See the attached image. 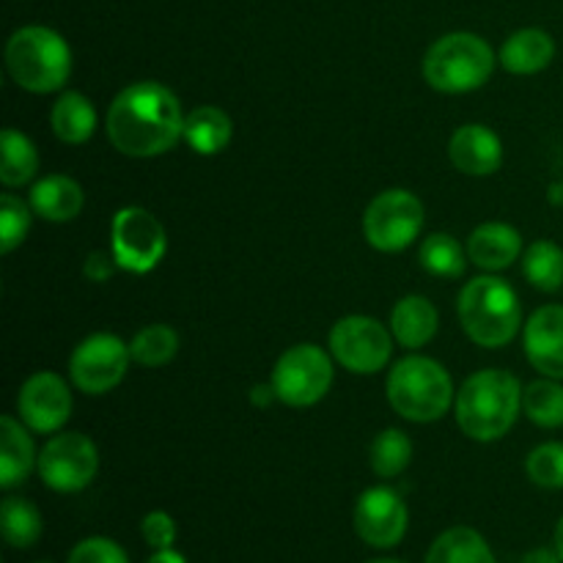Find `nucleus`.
Segmentation results:
<instances>
[{"mask_svg": "<svg viewBox=\"0 0 563 563\" xmlns=\"http://www.w3.org/2000/svg\"><path fill=\"white\" fill-rule=\"evenodd\" d=\"M385 394H388V405L412 423L440 421L456 401L449 368L427 355L396 361L385 379Z\"/></svg>", "mask_w": 563, "mask_h": 563, "instance_id": "nucleus-4", "label": "nucleus"}, {"mask_svg": "<svg viewBox=\"0 0 563 563\" xmlns=\"http://www.w3.org/2000/svg\"><path fill=\"white\" fill-rule=\"evenodd\" d=\"M394 333L383 322L363 313L339 319L328 335L333 361L352 374L383 372L394 355Z\"/></svg>", "mask_w": 563, "mask_h": 563, "instance_id": "nucleus-10", "label": "nucleus"}, {"mask_svg": "<svg viewBox=\"0 0 563 563\" xmlns=\"http://www.w3.org/2000/svg\"><path fill=\"white\" fill-rule=\"evenodd\" d=\"M38 152L27 135L14 126L0 132V181L3 187H22L36 176Z\"/></svg>", "mask_w": 563, "mask_h": 563, "instance_id": "nucleus-25", "label": "nucleus"}, {"mask_svg": "<svg viewBox=\"0 0 563 563\" xmlns=\"http://www.w3.org/2000/svg\"><path fill=\"white\" fill-rule=\"evenodd\" d=\"M16 416L31 432L55 434L71 416V390L55 372H36L16 394Z\"/></svg>", "mask_w": 563, "mask_h": 563, "instance_id": "nucleus-13", "label": "nucleus"}, {"mask_svg": "<svg viewBox=\"0 0 563 563\" xmlns=\"http://www.w3.org/2000/svg\"><path fill=\"white\" fill-rule=\"evenodd\" d=\"M462 330L473 344L500 350L511 344L522 328V306L515 286L498 275H478L467 280L456 300Z\"/></svg>", "mask_w": 563, "mask_h": 563, "instance_id": "nucleus-3", "label": "nucleus"}, {"mask_svg": "<svg viewBox=\"0 0 563 563\" xmlns=\"http://www.w3.org/2000/svg\"><path fill=\"white\" fill-rule=\"evenodd\" d=\"M27 203H31L33 214H38L42 220L69 223V220H75L82 212L86 192H82L80 181H75L71 176L49 174L31 187Z\"/></svg>", "mask_w": 563, "mask_h": 563, "instance_id": "nucleus-18", "label": "nucleus"}, {"mask_svg": "<svg viewBox=\"0 0 563 563\" xmlns=\"http://www.w3.org/2000/svg\"><path fill=\"white\" fill-rule=\"evenodd\" d=\"M522 350L539 374L563 379V306H542L522 330Z\"/></svg>", "mask_w": 563, "mask_h": 563, "instance_id": "nucleus-15", "label": "nucleus"}, {"mask_svg": "<svg viewBox=\"0 0 563 563\" xmlns=\"http://www.w3.org/2000/svg\"><path fill=\"white\" fill-rule=\"evenodd\" d=\"M555 58V42L542 27H522L515 31L500 47L498 60L511 75H537L548 69Z\"/></svg>", "mask_w": 563, "mask_h": 563, "instance_id": "nucleus-21", "label": "nucleus"}, {"mask_svg": "<svg viewBox=\"0 0 563 563\" xmlns=\"http://www.w3.org/2000/svg\"><path fill=\"white\" fill-rule=\"evenodd\" d=\"M99 471V451L82 432H55L38 451L36 473L53 493H82Z\"/></svg>", "mask_w": 563, "mask_h": 563, "instance_id": "nucleus-11", "label": "nucleus"}, {"mask_svg": "<svg viewBox=\"0 0 563 563\" xmlns=\"http://www.w3.org/2000/svg\"><path fill=\"white\" fill-rule=\"evenodd\" d=\"M5 69L11 80L25 91H60L71 75V49L53 27H16L5 42Z\"/></svg>", "mask_w": 563, "mask_h": 563, "instance_id": "nucleus-5", "label": "nucleus"}, {"mask_svg": "<svg viewBox=\"0 0 563 563\" xmlns=\"http://www.w3.org/2000/svg\"><path fill=\"white\" fill-rule=\"evenodd\" d=\"M522 273L539 291H559L563 286V251L553 240H537L522 253Z\"/></svg>", "mask_w": 563, "mask_h": 563, "instance_id": "nucleus-28", "label": "nucleus"}, {"mask_svg": "<svg viewBox=\"0 0 563 563\" xmlns=\"http://www.w3.org/2000/svg\"><path fill=\"white\" fill-rule=\"evenodd\" d=\"M355 531L368 548L390 550L405 539L410 511L401 495L390 487H368L352 511Z\"/></svg>", "mask_w": 563, "mask_h": 563, "instance_id": "nucleus-14", "label": "nucleus"}, {"mask_svg": "<svg viewBox=\"0 0 563 563\" xmlns=\"http://www.w3.org/2000/svg\"><path fill=\"white\" fill-rule=\"evenodd\" d=\"M555 550H559V555L563 561V517L559 520V526H555Z\"/></svg>", "mask_w": 563, "mask_h": 563, "instance_id": "nucleus-40", "label": "nucleus"}, {"mask_svg": "<svg viewBox=\"0 0 563 563\" xmlns=\"http://www.w3.org/2000/svg\"><path fill=\"white\" fill-rule=\"evenodd\" d=\"M132 352L115 333H93L75 346L69 357V377L77 390L104 396L126 377Z\"/></svg>", "mask_w": 563, "mask_h": 563, "instance_id": "nucleus-12", "label": "nucleus"}, {"mask_svg": "<svg viewBox=\"0 0 563 563\" xmlns=\"http://www.w3.org/2000/svg\"><path fill=\"white\" fill-rule=\"evenodd\" d=\"M104 132L124 157H159L185 137V113L170 88L157 80H141L115 93Z\"/></svg>", "mask_w": 563, "mask_h": 563, "instance_id": "nucleus-1", "label": "nucleus"}, {"mask_svg": "<svg viewBox=\"0 0 563 563\" xmlns=\"http://www.w3.org/2000/svg\"><path fill=\"white\" fill-rule=\"evenodd\" d=\"M168 251L163 223L143 207H124L113 214L110 253L115 267L132 275H146L157 267Z\"/></svg>", "mask_w": 563, "mask_h": 563, "instance_id": "nucleus-9", "label": "nucleus"}, {"mask_svg": "<svg viewBox=\"0 0 563 563\" xmlns=\"http://www.w3.org/2000/svg\"><path fill=\"white\" fill-rule=\"evenodd\" d=\"M31 203L16 198L14 192H3L0 196V251L9 256L16 247L25 242L27 229H31L33 218Z\"/></svg>", "mask_w": 563, "mask_h": 563, "instance_id": "nucleus-32", "label": "nucleus"}, {"mask_svg": "<svg viewBox=\"0 0 563 563\" xmlns=\"http://www.w3.org/2000/svg\"><path fill=\"white\" fill-rule=\"evenodd\" d=\"M146 563H187V561H185V555L176 553V550L170 548V550H154L152 559H148Z\"/></svg>", "mask_w": 563, "mask_h": 563, "instance_id": "nucleus-39", "label": "nucleus"}, {"mask_svg": "<svg viewBox=\"0 0 563 563\" xmlns=\"http://www.w3.org/2000/svg\"><path fill=\"white\" fill-rule=\"evenodd\" d=\"M132 361L143 368L168 366L179 352V333L170 324H146L130 341Z\"/></svg>", "mask_w": 563, "mask_h": 563, "instance_id": "nucleus-29", "label": "nucleus"}, {"mask_svg": "<svg viewBox=\"0 0 563 563\" xmlns=\"http://www.w3.org/2000/svg\"><path fill=\"white\" fill-rule=\"evenodd\" d=\"M0 528H3L5 544L16 550H27L42 539L44 520L42 511L25 498H16V495H9L0 504Z\"/></svg>", "mask_w": 563, "mask_h": 563, "instance_id": "nucleus-26", "label": "nucleus"}, {"mask_svg": "<svg viewBox=\"0 0 563 563\" xmlns=\"http://www.w3.org/2000/svg\"><path fill=\"white\" fill-rule=\"evenodd\" d=\"M49 126L60 143L80 146L97 132V110H93L91 99L82 97L80 91H64L55 99Z\"/></svg>", "mask_w": 563, "mask_h": 563, "instance_id": "nucleus-23", "label": "nucleus"}, {"mask_svg": "<svg viewBox=\"0 0 563 563\" xmlns=\"http://www.w3.org/2000/svg\"><path fill=\"white\" fill-rule=\"evenodd\" d=\"M522 416V383L504 368L471 374L454 401V418L462 434L476 443L506 438Z\"/></svg>", "mask_w": 563, "mask_h": 563, "instance_id": "nucleus-2", "label": "nucleus"}, {"mask_svg": "<svg viewBox=\"0 0 563 563\" xmlns=\"http://www.w3.org/2000/svg\"><path fill=\"white\" fill-rule=\"evenodd\" d=\"M427 563H498V559L476 528L456 526L434 539Z\"/></svg>", "mask_w": 563, "mask_h": 563, "instance_id": "nucleus-24", "label": "nucleus"}, {"mask_svg": "<svg viewBox=\"0 0 563 563\" xmlns=\"http://www.w3.org/2000/svg\"><path fill=\"white\" fill-rule=\"evenodd\" d=\"M412 440L401 429H385L368 449V465L379 478H396L410 467Z\"/></svg>", "mask_w": 563, "mask_h": 563, "instance_id": "nucleus-31", "label": "nucleus"}, {"mask_svg": "<svg viewBox=\"0 0 563 563\" xmlns=\"http://www.w3.org/2000/svg\"><path fill=\"white\" fill-rule=\"evenodd\" d=\"M251 399H253V405L264 407V405H273V401L278 399V396H275L273 385H256V388L251 390Z\"/></svg>", "mask_w": 563, "mask_h": 563, "instance_id": "nucleus-38", "label": "nucleus"}, {"mask_svg": "<svg viewBox=\"0 0 563 563\" xmlns=\"http://www.w3.org/2000/svg\"><path fill=\"white\" fill-rule=\"evenodd\" d=\"M522 256V236L515 225L500 223H482L467 236V258L484 273H500L511 267Z\"/></svg>", "mask_w": 563, "mask_h": 563, "instance_id": "nucleus-17", "label": "nucleus"}, {"mask_svg": "<svg viewBox=\"0 0 563 563\" xmlns=\"http://www.w3.org/2000/svg\"><path fill=\"white\" fill-rule=\"evenodd\" d=\"M440 313L423 295H407L390 311V333L405 350H421L438 335Z\"/></svg>", "mask_w": 563, "mask_h": 563, "instance_id": "nucleus-20", "label": "nucleus"}, {"mask_svg": "<svg viewBox=\"0 0 563 563\" xmlns=\"http://www.w3.org/2000/svg\"><path fill=\"white\" fill-rule=\"evenodd\" d=\"M368 563H405V561H396V559H377V561H368Z\"/></svg>", "mask_w": 563, "mask_h": 563, "instance_id": "nucleus-41", "label": "nucleus"}, {"mask_svg": "<svg viewBox=\"0 0 563 563\" xmlns=\"http://www.w3.org/2000/svg\"><path fill=\"white\" fill-rule=\"evenodd\" d=\"M234 137V124L229 113L214 104H198L185 115V141L196 154L212 157L229 148Z\"/></svg>", "mask_w": 563, "mask_h": 563, "instance_id": "nucleus-22", "label": "nucleus"}, {"mask_svg": "<svg viewBox=\"0 0 563 563\" xmlns=\"http://www.w3.org/2000/svg\"><path fill=\"white\" fill-rule=\"evenodd\" d=\"M449 157L467 176H489L504 165V143L489 126L465 124L451 135Z\"/></svg>", "mask_w": 563, "mask_h": 563, "instance_id": "nucleus-16", "label": "nucleus"}, {"mask_svg": "<svg viewBox=\"0 0 563 563\" xmlns=\"http://www.w3.org/2000/svg\"><path fill=\"white\" fill-rule=\"evenodd\" d=\"M66 563H130L124 548L108 537H88L71 548Z\"/></svg>", "mask_w": 563, "mask_h": 563, "instance_id": "nucleus-34", "label": "nucleus"}, {"mask_svg": "<svg viewBox=\"0 0 563 563\" xmlns=\"http://www.w3.org/2000/svg\"><path fill=\"white\" fill-rule=\"evenodd\" d=\"M31 429L14 416L0 418V487L14 489L36 471L38 454L33 449Z\"/></svg>", "mask_w": 563, "mask_h": 563, "instance_id": "nucleus-19", "label": "nucleus"}, {"mask_svg": "<svg viewBox=\"0 0 563 563\" xmlns=\"http://www.w3.org/2000/svg\"><path fill=\"white\" fill-rule=\"evenodd\" d=\"M36 563H49V561H36Z\"/></svg>", "mask_w": 563, "mask_h": 563, "instance_id": "nucleus-42", "label": "nucleus"}, {"mask_svg": "<svg viewBox=\"0 0 563 563\" xmlns=\"http://www.w3.org/2000/svg\"><path fill=\"white\" fill-rule=\"evenodd\" d=\"M143 542L152 550H170L176 544V537H179V528H176V520L168 515V511H148L141 522Z\"/></svg>", "mask_w": 563, "mask_h": 563, "instance_id": "nucleus-35", "label": "nucleus"}, {"mask_svg": "<svg viewBox=\"0 0 563 563\" xmlns=\"http://www.w3.org/2000/svg\"><path fill=\"white\" fill-rule=\"evenodd\" d=\"M526 473L537 487L563 489V443H542L528 454Z\"/></svg>", "mask_w": 563, "mask_h": 563, "instance_id": "nucleus-33", "label": "nucleus"}, {"mask_svg": "<svg viewBox=\"0 0 563 563\" xmlns=\"http://www.w3.org/2000/svg\"><path fill=\"white\" fill-rule=\"evenodd\" d=\"M520 563H563L559 550H550V548H537L531 550V553H526L520 559Z\"/></svg>", "mask_w": 563, "mask_h": 563, "instance_id": "nucleus-37", "label": "nucleus"}, {"mask_svg": "<svg viewBox=\"0 0 563 563\" xmlns=\"http://www.w3.org/2000/svg\"><path fill=\"white\" fill-rule=\"evenodd\" d=\"M423 229V203L416 192L383 190L363 212V236L379 253H399L418 240Z\"/></svg>", "mask_w": 563, "mask_h": 563, "instance_id": "nucleus-8", "label": "nucleus"}, {"mask_svg": "<svg viewBox=\"0 0 563 563\" xmlns=\"http://www.w3.org/2000/svg\"><path fill=\"white\" fill-rule=\"evenodd\" d=\"M522 412L542 429L563 427V385L559 379H533L522 388Z\"/></svg>", "mask_w": 563, "mask_h": 563, "instance_id": "nucleus-27", "label": "nucleus"}, {"mask_svg": "<svg viewBox=\"0 0 563 563\" xmlns=\"http://www.w3.org/2000/svg\"><path fill=\"white\" fill-rule=\"evenodd\" d=\"M495 53L487 38L467 31L440 36L423 55V77L440 93H471L489 80Z\"/></svg>", "mask_w": 563, "mask_h": 563, "instance_id": "nucleus-6", "label": "nucleus"}, {"mask_svg": "<svg viewBox=\"0 0 563 563\" xmlns=\"http://www.w3.org/2000/svg\"><path fill=\"white\" fill-rule=\"evenodd\" d=\"M113 253H91V256L86 258V264H82V273H86L88 280H93V284H102V280H108L110 275H113Z\"/></svg>", "mask_w": 563, "mask_h": 563, "instance_id": "nucleus-36", "label": "nucleus"}, {"mask_svg": "<svg viewBox=\"0 0 563 563\" xmlns=\"http://www.w3.org/2000/svg\"><path fill=\"white\" fill-rule=\"evenodd\" d=\"M467 251L451 234H432L418 247V262L434 278H462L467 267Z\"/></svg>", "mask_w": 563, "mask_h": 563, "instance_id": "nucleus-30", "label": "nucleus"}, {"mask_svg": "<svg viewBox=\"0 0 563 563\" xmlns=\"http://www.w3.org/2000/svg\"><path fill=\"white\" fill-rule=\"evenodd\" d=\"M333 355L317 344H295L275 361L273 385L278 401L286 407H313L328 396L333 385Z\"/></svg>", "mask_w": 563, "mask_h": 563, "instance_id": "nucleus-7", "label": "nucleus"}]
</instances>
